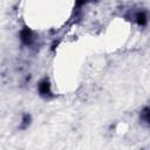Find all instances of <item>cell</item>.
Returning a JSON list of instances; mask_svg holds the SVG:
<instances>
[{
    "instance_id": "obj_1",
    "label": "cell",
    "mask_w": 150,
    "mask_h": 150,
    "mask_svg": "<svg viewBox=\"0 0 150 150\" xmlns=\"http://www.w3.org/2000/svg\"><path fill=\"white\" fill-rule=\"evenodd\" d=\"M21 36H22V40H23L26 43H29L30 40H32V33H30V30H28V29H25V30L22 32Z\"/></svg>"
},
{
    "instance_id": "obj_2",
    "label": "cell",
    "mask_w": 150,
    "mask_h": 150,
    "mask_svg": "<svg viewBox=\"0 0 150 150\" xmlns=\"http://www.w3.org/2000/svg\"><path fill=\"white\" fill-rule=\"evenodd\" d=\"M40 93L41 94H47V93L49 94V84L47 81H45L40 84Z\"/></svg>"
},
{
    "instance_id": "obj_3",
    "label": "cell",
    "mask_w": 150,
    "mask_h": 150,
    "mask_svg": "<svg viewBox=\"0 0 150 150\" xmlns=\"http://www.w3.org/2000/svg\"><path fill=\"white\" fill-rule=\"evenodd\" d=\"M136 20H137V22H138L139 25H144V23L146 22V16H145L144 13H138V14L136 15Z\"/></svg>"
},
{
    "instance_id": "obj_4",
    "label": "cell",
    "mask_w": 150,
    "mask_h": 150,
    "mask_svg": "<svg viewBox=\"0 0 150 150\" xmlns=\"http://www.w3.org/2000/svg\"><path fill=\"white\" fill-rule=\"evenodd\" d=\"M143 116H144V120L146 121V122H149L150 123V110L148 109V110H145L144 112H143Z\"/></svg>"
},
{
    "instance_id": "obj_5",
    "label": "cell",
    "mask_w": 150,
    "mask_h": 150,
    "mask_svg": "<svg viewBox=\"0 0 150 150\" xmlns=\"http://www.w3.org/2000/svg\"><path fill=\"white\" fill-rule=\"evenodd\" d=\"M87 1H88V0H79V1H77V4H79V5H82L83 2H87Z\"/></svg>"
}]
</instances>
